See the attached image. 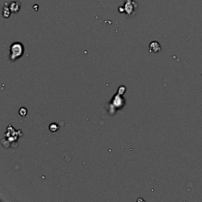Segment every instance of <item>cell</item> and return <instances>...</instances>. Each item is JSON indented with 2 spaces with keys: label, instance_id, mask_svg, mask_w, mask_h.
Listing matches in <instances>:
<instances>
[{
  "label": "cell",
  "instance_id": "6da1fadb",
  "mask_svg": "<svg viewBox=\"0 0 202 202\" xmlns=\"http://www.w3.org/2000/svg\"><path fill=\"white\" fill-rule=\"evenodd\" d=\"M24 54V46L20 42H15L10 45V58L11 61L17 60Z\"/></svg>",
  "mask_w": 202,
  "mask_h": 202
},
{
  "label": "cell",
  "instance_id": "8992f818",
  "mask_svg": "<svg viewBox=\"0 0 202 202\" xmlns=\"http://www.w3.org/2000/svg\"><path fill=\"white\" fill-rule=\"evenodd\" d=\"M27 115V109L25 108V107H22V108L19 110V115L24 117Z\"/></svg>",
  "mask_w": 202,
  "mask_h": 202
},
{
  "label": "cell",
  "instance_id": "3957f363",
  "mask_svg": "<svg viewBox=\"0 0 202 202\" xmlns=\"http://www.w3.org/2000/svg\"><path fill=\"white\" fill-rule=\"evenodd\" d=\"M161 50V46L157 41H152L149 44V51L153 52V53H157Z\"/></svg>",
  "mask_w": 202,
  "mask_h": 202
},
{
  "label": "cell",
  "instance_id": "277c9868",
  "mask_svg": "<svg viewBox=\"0 0 202 202\" xmlns=\"http://www.w3.org/2000/svg\"><path fill=\"white\" fill-rule=\"evenodd\" d=\"M20 2H12L10 3V5L9 6V7L10 9V11L13 13H17L20 10Z\"/></svg>",
  "mask_w": 202,
  "mask_h": 202
},
{
  "label": "cell",
  "instance_id": "7a4b0ae2",
  "mask_svg": "<svg viewBox=\"0 0 202 202\" xmlns=\"http://www.w3.org/2000/svg\"><path fill=\"white\" fill-rule=\"evenodd\" d=\"M135 6H136V4L133 0H126L125 5H124V10H125L126 13H127V14H130L134 10Z\"/></svg>",
  "mask_w": 202,
  "mask_h": 202
},
{
  "label": "cell",
  "instance_id": "5b68a950",
  "mask_svg": "<svg viewBox=\"0 0 202 202\" xmlns=\"http://www.w3.org/2000/svg\"><path fill=\"white\" fill-rule=\"evenodd\" d=\"M49 130H50V132L56 133L57 130H59V126H58V124L53 123H51V124L49 126Z\"/></svg>",
  "mask_w": 202,
  "mask_h": 202
}]
</instances>
